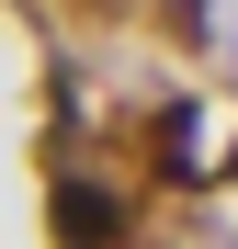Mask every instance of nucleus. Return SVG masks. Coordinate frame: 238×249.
<instances>
[{"instance_id":"3","label":"nucleus","mask_w":238,"mask_h":249,"mask_svg":"<svg viewBox=\"0 0 238 249\" xmlns=\"http://www.w3.org/2000/svg\"><path fill=\"white\" fill-rule=\"evenodd\" d=\"M159 23H170L182 46H193V34H204V0H159Z\"/></svg>"},{"instance_id":"2","label":"nucleus","mask_w":238,"mask_h":249,"mask_svg":"<svg viewBox=\"0 0 238 249\" xmlns=\"http://www.w3.org/2000/svg\"><path fill=\"white\" fill-rule=\"evenodd\" d=\"M159 170H170V181H204V170H216V159H193V102L159 113Z\"/></svg>"},{"instance_id":"1","label":"nucleus","mask_w":238,"mask_h":249,"mask_svg":"<svg viewBox=\"0 0 238 249\" xmlns=\"http://www.w3.org/2000/svg\"><path fill=\"white\" fill-rule=\"evenodd\" d=\"M46 215H57L68 249H125V204H113L102 181H57V193H46Z\"/></svg>"}]
</instances>
